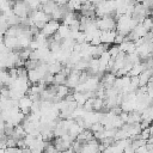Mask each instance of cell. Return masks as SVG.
I'll use <instances>...</instances> for the list:
<instances>
[{"label":"cell","instance_id":"83f0119b","mask_svg":"<svg viewBox=\"0 0 153 153\" xmlns=\"http://www.w3.org/2000/svg\"><path fill=\"white\" fill-rule=\"evenodd\" d=\"M17 75H18V78L27 79V69L25 68V66L17 67Z\"/></svg>","mask_w":153,"mask_h":153},{"label":"cell","instance_id":"30bf717a","mask_svg":"<svg viewBox=\"0 0 153 153\" xmlns=\"http://www.w3.org/2000/svg\"><path fill=\"white\" fill-rule=\"evenodd\" d=\"M42 78H43L42 74L37 71V68H36V69H30V71H27V80H29L31 84H38Z\"/></svg>","mask_w":153,"mask_h":153},{"label":"cell","instance_id":"8d00e7d4","mask_svg":"<svg viewBox=\"0 0 153 153\" xmlns=\"http://www.w3.org/2000/svg\"><path fill=\"white\" fill-rule=\"evenodd\" d=\"M87 1H88V2H92V4L96 5V1H97V0H87Z\"/></svg>","mask_w":153,"mask_h":153},{"label":"cell","instance_id":"4fadbf2b","mask_svg":"<svg viewBox=\"0 0 153 153\" xmlns=\"http://www.w3.org/2000/svg\"><path fill=\"white\" fill-rule=\"evenodd\" d=\"M73 97H74V102L76 103L78 106H82L85 104V102L88 99L85 92H74Z\"/></svg>","mask_w":153,"mask_h":153},{"label":"cell","instance_id":"9a60e30c","mask_svg":"<svg viewBox=\"0 0 153 153\" xmlns=\"http://www.w3.org/2000/svg\"><path fill=\"white\" fill-rule=\"evenodd\" d=\"M56 2L55 1H53V0H49V1H47L45 4H43L42 6H41V10L44 12V13H47L49 17H50V14L53 13V11L55 10V7H56Z\"/></svg>","mask_w":153,"mask_h":153},{"label":"cell","instance_id":"5b68a950","mask_svg":"<svg viewBox=\"0 0 153 153\" xmlns=\"http://www.w3.org/2000/svg\"><path fill=\"white\" fill-rule=\"evenodd\" d=\"M116 33V30H100V42L104 44H112Z\"/></svg>","mask_w":153,"mask_h":153},{"label":"cell","instance_id":"603a6c76","mask_svg":"<svg viewBox=\"0 0 153 153\" xmlns=\"http://www.w3.org/2000/svg\"><path fill=\"white\" fill-rule=\"evenodd\" d=\"M27 5V7L31 10V11H35V10H41V2L39 0H24Z\"/></svg>","mask_w":153,"mask_h":153},{"label":"cell","instance_id":"3957f363","mask_svg":"<svg viewBox=\"0 0 153 153\" xmlns=\"http://www.w3.org/2000/svg\"><path fill=\"white\" fill-rule=\"evenodd\" d=\"M59 26H60V23H59V20H54V19H49L45 24H44V26L41 29V32L45 36V37H51L56 31H57V29H59Z\"/></svg>","mask_w":153,"mask_h":153},{"label":"cell","instance_id":"ffe728a7","mask_svg":"<svg viewBox=\"0 0 153 153\" xmlns=\"http://www.w3.org/2000/svg\"><path fill=\"white\" fill-rule=\"evenodd\" d=\"M103 108H104V99L98 98V97H93L92 98V110L100 111Z\"/></svg>","mask_w":153,"mask_h":153},{"label":"cell","instance_id":"f1b7e54d","mask_svg":"<svg viewBox=\"0 0 153 153\" xmlns=\"http://www.w3.org/2000/svg\"><path fill=\"white\" fill-rule=\"evenodd\" d=\"M126 39V36L124 35H122V33H116V36H115V41H114V44H121L123 41Z\"/></svg>","mask_w":153,"mask_h":153},{"label":"cell","instance_id":"836d02e7","mask_svg":"<svg viewBox=\"0 0 153 153\" xmlns=\"http://www.w3.org/2000/svg\"><path fill=\"white\" fill-rule=\"evenodd\" d=\"M5 130V121L0 118V133H4Z\"/></svg>","mask_w":153,"mask_h":153},{"label":"cell","instance_id":"7c38bea8","mask_svg":"<svg viewBox=\"0 0 153 153\" xmlns=\"http://www.w3.org/2000/svg\"><path fill=\"white\" fill-rule=\"evenodd\" d=\"M25 135H26V131H25V129L23 128L22 124L14 126V130H13V134H12V137L14 140H17V141L18 140H22V139L25 137Z\"/></svg>","mask_w":153,"mask_h":153},{"label":"cell","instance_id":"d590c367","mask_svg":"<svg viewBox=\"0 0 153 153\" xmlns=\"http://www.w3.org/2000/svg\"><path fill=\"white\" fill-rule=\"evenodd\" d=\"M47 1H49V0H39V2H41V5H43V4H45Z\"/></svg>","mask_w":153,"mask_h":153},{"label":"cell","instance_id":"ba28073f","mask_svg":"<svg viewBox=\"0 0 153 153\" xmlns=\"http://www.w3.org/2000/svg\"><path fill=\"white\" fill-rule=\"evenodd\" d=\"M92 139H94V136H93V133L90 130V129H84V130H81L78 135H76V137H75V140H78V141H80V142H87V141H90V140H92Z\"/></svg>","mask_w":153,"mask_h":153},{"label":"cell","instance_id":"52a82bcc","mask_svg":"<svg viewBox=\"0 0 153 153\" xmlns=\"http://www.w3.org/2000/svg\"><path fill=\"white\" fill-rule=\"evenodd\" d=\"M2 42L10 50H20V48L18 45V38L17 37H11V36H5L4 35Z\"/></svg>","mask_w":153,"mask_h":153},{"label":"cell","instance_id":"ac0fdd59","mask_svg":"<svg viewBox=\"0 0 153 153\" xmlns=\"http://www.w3.org/2000/svg\"><path fill=\"white\" fill-rule=\"evenodd\" d=\"M62 67H63V65H62L61 62H59V61L56 60L55 62H53V63H49V65H48V72L55 75L56 73H59V72H61V69H62Z\"/></svg>","mask_w":153,"mask_h":153},{"label":"cell","instance_id":"484cf974","mask_svg":"<svg viewBox=\"0 0 153 153\" xmlns=\"http://www.w3.org/2000/svg\"><path fill=\"white\" fill-rule=\"evenodd\" d=\"M105 128H104V126L100 123V122H96V123H93V124H91L90 126V130L94 134V133H98V131H103Z\"/></svg>","mask_w":153,"mask_h":153},{"label":"cell","instance_id":"74e56055","mask_svg":"<svg viewBox=\"0 0 153 153\" xmlns=\"http://www.w3.org/2000/svg\"><path fill=\"white\" fill-rule=\"evenodd\" d=\"M152 43H153V42H152Z\"/></svg>","mask_w":153,"mask_h":153},{"label":"cell","instance_id":"8992f818","mask_svg":"<svg viewBox=\"0 0 153 153\" xmlns=\"http://www.w3.org/2000/svg\"><path fill=\"white\" fill-rule=\"evenodd\" d=\"M79 74H80L79 71L72 68V72H71L69 75L67 76V79H66V84H65V85H67L69 88H74V87L79 84Z\"/></svg>","mask_w":153,"mask_h":153},{"label":"cell","instance_id":"6da1fadb","mask_svg":"<svg viewBox=\"0 0 153 153\" xmlns=\"http://www.w3.org/2000/svg\"><path fill=\"white\" fill-rule=\"evenodd\" d=\"M96 25L99 30H116V19L114 16H104L96 19Z\"/></svg>","mask_w":153,"mask_h":153},{"label":"cell","instance_id":"d6986e66","mask_svg":"<svg viewBox=\"0 0 153 153\" xmlns=\"http://www.w3.org/2000/svg\"><path fill=\"white\" fill-rule=\"evenodd\" d=\"M68 93H69V87L67 85H57V90H56V97L57 98L63 99Z\"/></svg>","mask_w":153,"mask_h":153},{"label":"cell","instance_id":"44dd1931","mask_svg":"<svg viewBox=\"0 0 153 153\" xmlns=\"http://www.w3.org/2000/svg\"><path fill=\"white\" fill-rule=\"evenodd\" d=\"M81 130H84V129H82V128H81L76 122H74V123L68 128V130H67V131H68V134H69L71 136H73V137L75 139V137H76V135H78Z\"/></svg>","mask_w":153,"mask_h":153},{"label":"cell","instance_id":"2e32d148","mask_svg":"<svg viewBox=\"0 0 153 153\" xmlns=\"http://www.w3.org/2000/svg\"><path fill=\"white\" fill-rule=\"evenodd\" d=\"M135 105H136V102H134V100H123L120 106H121L122 111H124V112H131V111L135 110Z\"/></svg>","mask_w":153,"mask_h":153},{"label":"cell","instance_id":"d6a6232c","mask_svg":"<svg viewBox=\"0 0 153 153\" xmlns=\"http://www.w3.org/2000/svg\"><path fill=\"white\" fill-rule=\"evenodd\" d=\"M123 153H135V149L133 148V146H131V145H128V146L124 148Z\"/></svg>","mask_w":153,"mask_h":153},{"label":"cell","instance_id":"e575fe53","mask_svg":"<svg viewBox=\"0 0 153 153\" xmlns=\"http://www.w3.org/2000/svg\"><path fill=\"white\" fill-rule=\"evenodd\" d=\"M53 1H55L57 5H65L68 2V0H53Z\"/></svg>","mask_w":153,"mask_h":153},{"label":"cell","instance_id":"8fae6325","mask_svg":"<svg viewBox=\"0 0 153 153\" xmlns=\"http://www.w3.org/2000/svg\"><path fill=\"white\" fill-rule=\"evenodd\" d=\"M141 121H147V122H152L153 121V104L146 106L142 112H141Z\"/></svg>","mask_w":153,"mask_h":153},{"label":"cell","instance_id":"cb8c5ba5","mask_svg":"<svg viewBox=\"0 0 153 153\" xmlns=\"http://www.w3.org/2000/svg\"><path fill=\"white\" fill-rule=\"evenodd\" d=\"M142 26L147 30V31H151L152 29H153V18L151 17V16H147V17H145V19L142 20Z\"/></svg>","mask_w":153,"mask_h":153},{"label":"cell","instance_id":"4dcf8cb0","mask_svg":"<svg viewBox=\"0 0 153 153\" xmlns=\"http://www.w3.org/2000/svg\"><path fill=\"white\" fill-rule=\"evenodd\" d=\"M16 146H17V140H14L12 136H8L6 141V147H16Z\"/></svg>","mask_w":153,"mask_h":153},{"label":"cell","instance_id":"4316f807","mask_svg":"<svg viewBox=\"0 0 153 153\" xmlns=\"http://www.w3.org/2000/svg\"><path fill=\"white\" fill-rule=\"evenodd\" d=\"M13 130H14V124L11 123V122H5V130H4V133L7 136H12Z\"/></svg>","mask_w":153,"mask_h":153},{"label":"cell","instance_id":"7402d4cb","mask_svg":"<svg viewBox=\"0 0 153 153\" xmlns=\"http://www.w3.org/2000/svg\"><path fill=\"white\" fill-rule=\"evenodd\" d=\"M66 79H67V75H65L62 72H59L54 75V84L56 85H65L66 84Z\"/></svg>","mask_w":153,"mask_h":153},{"label":"cell","instance_id":"9c48e42d","mask_svg":"<svg viewBox=\"0 0 153 153\" xmlns=\"http://www.w3.org/2000/svg\"><path fill=\"white\" fill-rule=\"evenodd\" d=\"M71 143L72 142H68V141L63 140L62 137H56L54 141V146L59 152H65L66 149H68L71 147Z\"/></svg>","mask_w":153,"mask_h":153},{"label":"cell","instance_id":"277c9868","mask_svg":"<svg viewBox=\"0 0 153 153\" xmlns=\"http://www.w3.org/2000/svg\"><path fill=\"white\" fill-rule=\"evenodd\" d=\"M32 105V100L29 96H23L18 99V108L19 110L24 114V115H29L30 114V108Z\"/></svg>","mask_w":153,"mask_h":153},{"label":"cell","instance_id":"d4e9b609","mask_svg":"<svg viewBox=\"0 0 153 153\" xmlns=\"http://www.w3.org/2000/svg\"><path fill=\"white\" fill-rule=\"evenodd\" d=\"M108 51H109L110 56L115 59V57H116V55H117V54H118L121 50H120L118 44H114V43H112V44H110V48H108Z\"/></svg>","mask_w":153,"mask_h":153},{"label":"cell","instance_id":"f546056e","mask_svg":"<svg viewBox=\"0 0 153 153\" xmlns=\"http://www.w3.org/2000/svg\"><path fill=\"white\" fill-rule=\"evenodd\" d=\"M5 153H22V148L19 147H6L5 148Z\"/></svg>","mask_w":153,"mask_h":153},{"label":"cell","instance_id":"1f68e13d","mask_svg":"<svg viewBox=\"0 0 153 153\" xmlns=\"http://www.w3.org/2000/svg\"><path fill=\"white\" fill-rule=\"evenodd\" d=\"M142 5H143V7L146 8V10H152L153 8V0H143L142 2H141Z\"/></svg>","mask_w":153,"mask_h":153},{"label":"cell","instance_id":"5bb4252c","mask_svg":"<svg viewBox=\"0 0 153 153\" xmlns=\"http://www.w3.org/2000/svg\"><path fill=\"white\" fill-rule=\"evenodd\" d=\"M141 122V114L137 112V111H131V112H128V118H127V122L128 124H134V123H140Z\"/></svg>","mask_w":153,"mask_h":153},{"label":"cell","instance_id":"e0dca14e","mask_svg":"<svg viewBox=\"0 0 153 153\" xmlns=\"http://www.w3.org/2000/svg\"><path fill=\"white\" fill-rule=\"evenodd\" d=\"M56 33H57L62 39H65V38H68V37H69L71 29H69V26H67V25H65V24H60V26H59Z\"/></svg>","mask_w":153,"mask_h":153},{"label":"cell","instance_id":"7a4b0ae2","mask_svg":"<svg viewBox=\"0 0 153 153\" xmlns=\"http://www.w3.org/2000/svg\"><path fill=\"white\" fill-rule=\"evenodd\" d=\"M12 11L13 13L19 17V18H25V17H29L31 10L27 7L26 2L24 0H16L12 5Z\"/></svg>","mask_w":153,"mask_h":153}]
</instances>
